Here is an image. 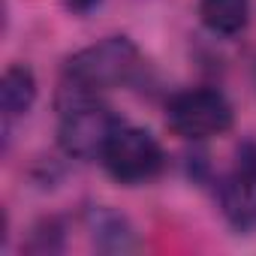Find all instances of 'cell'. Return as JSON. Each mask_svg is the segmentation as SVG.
Here are the masks:
<instances>
[{
	"instance_id": "obj_1",
	"label": "cell",
	"mask_w": 256,
	"mask_h": 256,
	"mask_svg": "<svg viewBox=\"0 0 256 256\" xmlns=\"http://www.w3.org/2000/svg\"><path fill=\"white\" fill-rule=\"evenodd\" d=\"M142 70L145 58L130 36H106L66 60L58 96H100L102 90L133 84Z\"/></svg>"
},
{
	"instance_id": "obj_2",
	"label": "cell",
	"mask_w": 256,
	"mask_h": 256,
	"mask_svg": "<svg viewBox=\"0 0 256 256\" xmlns=\"http://www.w3.org/2000/svg\"><path fill=\"white\" fill-rule=\"evenodd\" d=\"M58 145L76 160H100L112 136L124 126V120L96 96H58Z\"/></svg>"
},
{
	"instance_id": "obj_3",
	"label": "cell",
	"mask_w": 256,
	"mask_h": 256,
	"mask_svg": "<svg viewBox=\"0 0 256 256\" xmlns=\"http://www.w3.org/2000/svg\"><path fill=\"white\" fill-rule=\"evenodd\" d=\"M235 120L232 102L217 88H193L181 90L166 102V124L169 130L181 139H211L223 136Z\"/></svg>"
},
{
	"instance_id": "obj_4",
	"label": "cell",
	"mask_w": 256,
	"mask_h": 256,
	"mask_svg": "<svg viewBox=\"0 0 256 256\" xmlns=\"http://www.w3.org/2000/svg\"><path fill=\"white\" fill-rule=\"evenodd\" d=\"M100 163L118 184L136 187V184L154 181L166 169V154H163V145L148 130L124 124L106 145Z\"/></svg>"
},
{
	"instance_id": "obj_5",
	"label": "cell",
	"mask_w": 256,
	"mask_h": 256,
	"mask_svg": "<svg viewBox=\"0 0 256 256\" xmlns=\"http://www.w3.org/2000/svg\"><path fill=\"white\" fill-rule=\"evenodd\" d=\"M220 208L235 232L256 229V139H244L235 148L232 169L220 184Z\"/></svg>"
},
{
	"instance_id": "obj_6",
	"label": "cell",
	"mask_w": 256,
	"mask_h": 256,
	"mask_svg": "<svg viewBox=\"0 0 256 256\" xmlns=\"http://www.w3.org/2000/svg\"><path fill=\"white\" fill-rule=\"evenodd\" d=\"M84 229H88L94 250H100V253L118 256V253H133L139 247L136 226L130 223V217L120 214L112 205H88L84 208Z\"/></svg>"
},
{
	"instance_id": "obj_7",
	"label": "cell",
	"mask_w": 256,
	"mask_h": 256,
	"mask_svg": "<svg viewBox=\"0 0 256 256\" xmlns=\"http://www.w3.org/2000/svg\"><path fill=\"white\" fill-rule=\"evenodd\" d=\"M36 102V76L28 64H12L6 66L0 78V112H4V126L24 118Z\"/></svg>"
},
{
	"instance_id": "obj_8",
	"label": "cell",
	"mask_w": 256,
	"mask_h": 256,
	"mask_svg": "<svg viewBox=\"0 0 256 256\" xmlns=\"http://www.w3.org/2000/svg\"><path fill=\"white\" fill-rule=\"evenodd\" d=\"M199 18L217 36H238L250 22V0H199Z\"/></svg>"
},
{
	"instance_id": "obj_9",
	"label": "cell",
	"mask_w": 256,
	"mask_h": 256,
	"mask_svg": "<svg viewBox=\"0 0 256 256\" xmlns=\"http://www.w3.org/2000/svg\"><path fill=\"white\" fill-rule=\"evenodd\" d=\"M60 247H64V226H60V220L46 217V220H40L30 229V241H28L30 253H54Z\"/></svg>"
},
{
	"instance_id": "obj_10",
	"label": "cell",
	"mask_w": 256,
	"mask_h": 256,
	"mask_svg": "<svg viewBox=\"0 0 256 256\" xmlns=\"http://www.w3.org/2000/svg\"><path fill=\"white\" fill-rule=\"evenodd\" d=\"M100 4H102V0H64V6H66L70 12H76V16H88V12H94Z\"/></svg>"
}]
</instances>
